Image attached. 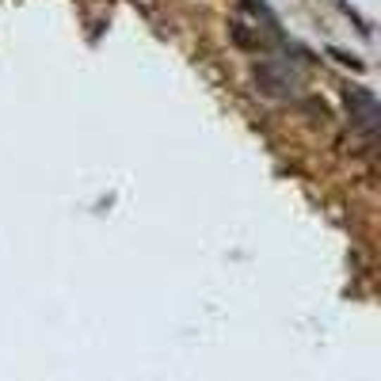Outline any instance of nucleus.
Instances as JSON below:
<instances>
[{
  "mask_svg": "<svg viewBox=\"0 0 381 381\" xmlns=\"http://www.w3.org/2000/svg\"><path fill=\"white\" fill-rule=\"evenodd\" d=\"M347 111L355 115V123H358V134L362 137H374V130H377V104H374V96L370 92H347Z\"/></svg>",
  "mask_w": 381,
  "mask_h": 381,
  "instance_id": "obj_1",
  "label": "nucleus"
},
{
  "mask_svg": "<svg viewBox=\"0 0 381 381\" xmlns=\"http://www.w3.org/2000/svg\"><path fill=\"white\" fill-rule=\"evenodd\" d=\"M332 58L343 61V65H351V69H362V61H358V58H351V54H343V50H332Z\"/></svg>",
  "mask_w": 381,
  "mask_h": 381,
  "instance_id": "obj_2",
  "label": "nucleus"
}]
</instances>
